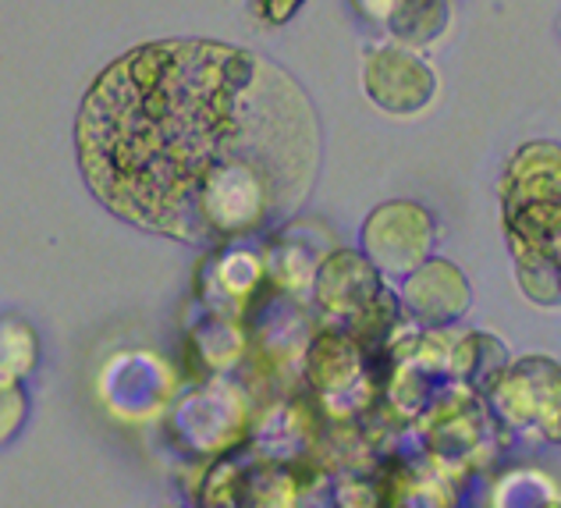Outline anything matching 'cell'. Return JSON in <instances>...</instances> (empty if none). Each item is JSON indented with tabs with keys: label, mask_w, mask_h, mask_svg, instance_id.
Listing matches in <instances>:
<instances>
[{
	"label": "cell",
	"mask_w": 561,
	"mask_h": 508,
	"mask_svg": "<svg viewBox=\"0 0 561 508\" xmlns=\"http://www.w3.org/2000/svg\"><path fill=\"white\" fill-rule=\"evenodd\" d=\"M79 171L114 217L188 246L277 228L313 192L323 128L277 61L217 39H157L90 82Z\"/></svg>",
	"instance_id": "1"
},
{
	"label": "cell",
	"mask_w": 561,
	"mask_h": 508,
	"mask_svg": "<svg viewBox=\"0 0 561 508\" xmlns=\"http://www.w3.org/2000/svg\"><path fill=\"white\" fill-rule=\"evenodd\" d=\"M497 200L515 267H561V146L523 143L505 163Z\"/></svg>",
	"instance_id": "2"
},
{
	"label": "cell",
	"mask_w": 561,
	"mask_h": 508,
	"mask_svg": "<svg viewBox=\"0 0 561 508\" xmlns=\"http://www.w3.org/2000/svg\"><path fill=\"white\" fill-rule=\"evenodd\" d=\"M317 317L331 331L356 338L363 352L388 346V338L398 331L402 303L383 285V274L363 257L359 249L331 246L320 257L313 281H309Z\"/></svg>",
	"instance_id": "3"
},
{
	"label": "cell",
	"mask_w": 561,
	"mask_h": 508,
	"mask_svg": "<svg viewBox=\"0 0 561 508\" xmlns=\"http://www.w3.org/2000/svg\"><path fill=\"white\" fill-rule=\"evenodd\" d=\"M494 420L512 430H537L543 441L561 438V366L551 355L508 360L501 377L486 392Z\"/></svg>",
	"instance_id": "4"
},
{
	"label": "cell",
	"mask_w": 561,
	"mask_h": 508,
	"mask_svg": "<svg viewBox=\"0 0 561 508\" xmlns=\"http://www.w3.org/2000/svg\"><path fill=\"white\" fill-rule=\"evenodd\" d=\"M437 246V221L416 200H388L366 214L359 228V252L383 278L402 281Z\"/></svg>",
	"instance_id": "5"
},
{
	"label": "cell",
	"mask_w": 561,
	"mask_h": 508,
	"mask_svg": "<svg viewBox=\"0 0 561 508\" xmlns=\"http://www.w3.org/2000/svg\"><path fill=\"white\" fill-rule=\"evenodd\" d=\"M363 93L380 114L416 117L437 100V75L420 50H409L402 43H377L363 61Z\"/></svg>",
	"instance_id": "6"
},
{
	"label": "cell",
	"mask_w": 561,
	"mask_h": 508,
	"mask_svg": "<svg viewBox=\"0 0 561 508\" xmlns=\"http://www.w3.org/2000/svg\"><path fill=\"white\" fill-rule=\"evenodd\" d=\"M306 377L320 392V402L334 416H352L359 406H370L374 387L366 377L363 346L356 338L323 327L306 341Z\"/></svg>",
	"instance_id": "7"
},
{
	"label": "cell",
	"mask_w": 561,
	"mask_h": 508,
	"mask_svg": "<svg viewBox=\"0 0 561 508\" xmlns=\"http://www.w3.org/2000/svg\"><path fill=\"white\" fill-rule=\"evenodd\" d=\"M398 303L412 320L423 327H451L459 324L472 306V285L459 263L445 257H426L416 271L402 278Z\"/></svg>",
	"instance_id": "8"
},
{
	"label": "cell",
	"mask_w": 561,
	"mask_h": 508,
	"mask_svg": "<svg viewBox=\"0 0 561 508\" xmlns=\"http://www.w3.org/2000/svg\"><path fill=\"white\" fill-rule=\"evenodd\" d=\"M206 267H210V285L225 295L234 309L245 306L249 298L263 295V289H267V267H263V252L249 249L245 238L220 242Z\"/></svg>",
	"instance_id": "9"
},
{
	"label": "cell",
	"mask_w": 561,
	"mask_h": 508,
	"mask_svg": "<svg viewBox=\"0 0 561 508\" xmlns=\"http://www.w3.org/2000/svg\"><path fill=\"white\" fill-rule=\"evenodd\" d=\"M508 346L486 331H466L455 346L448 349V363L445 373L451 381L466 384L469 392L486 395L501 377V370L508 366Z\"/></svg>",
	"instance_id": "10"
},
{
	"label": "cell",
	"mask_w": 561,
	"mask_h": 508,
	"mask_svg": "<svg viewBox=\"0 0 561 508\" xmlns=\"http://www.w3.org/2000/svg\"><path fill=\"white\" fill-rule=\"evenodd\" d=\"M451 0H394L391 14L383 19L391 43H402L409 50H426L448 33Z\"/></svg>",
	"instance_id": "11"
},
{
	"label": "cell",
	"mask_w": 561,
	"mask_h": 508,
	"mask_svg": "<svg viewBox=\"0 0 561 508\" xmlns=\"http://www.w3.org/2000/svg\"><path fill=\"white\" fill-rule=\"evenodd\" d=\"M188 360L199 363V373H206V377H217V373L231 370L242 360L239 327L225 317L203 320V327H196V331L188 335Z\"/></svg>",
	"instance_id": "12"
},
{
	"label": "cell",
	"mask_w": 561,
	"mask_h": 508,
	"mask_svg": "<svg viewBox=\"0 0 561 508\" xmlns=\"http://www.w3.org/2000/svg\"><path fill=\"white\" fill-rule=\"evenodd\" d=\"M39 335L19 313H0V384L28 381L39 366Z\"/></svg>",
	"instance_id": "13"
},
{
	"label": "cell",
	"mask_w": 561,
	"mask_h": 508,
	"mask_svg": "<svg viewBox=\"0 0 561 508\" xmlns=\"http://www.w3.org/2000/svg\"><path fill=\"white\" fill-rule=\"evenodd\" d=\"M28 409H33V398H28L25 381H19V384H0V448L11 444L25 430Z\"/></svg>",
	"instance_id": "14"
},
{
	"label": "cell",
	"mask_w": 561,
	"mask_h": 508,
	"mask_svg": "<svg viewBox=\"0 0 561 508\" xmlns=\"http://www.w3.org/2000/svg\"><path fill=\"white\" fill-rule=\"evenodd\" d=\"M515 281H519V289L529 303L548 306V309L561 303L558 267H515Z\"/></svg>",
	"instance_id": "15"
},
{
	"label": "cell",
	"mask_w": 561,
	"mask_h": 508,
	"mask_svg": "<svg viewBox=\"0 0 561 508\" xmlns=\"http://www.w3.org/2000/svg\"><path fill=\"white\" fill-rule=\"evenodd\" d=\"M302 4L306 0H253L260 22H267V25H288L295 14L302 11Z\"/></svg>",
	"instance_id": "16"
},
{
	"label": "cell",
	"mask_w": 561,
	"mask_h": 508,
	"mask_svg": "<svg viewBox=\"0 0 561 508\" xmlns=\"http://www.w3.org/2000/svg\"><path fill=\"white\" fill-rule=\"evenodd\" d=\"M352 8H356L366 22L383 25V19H388L391 8H394V0H352Z\"/></svg>",
	"instance_id": "17"
}]
</instances>
